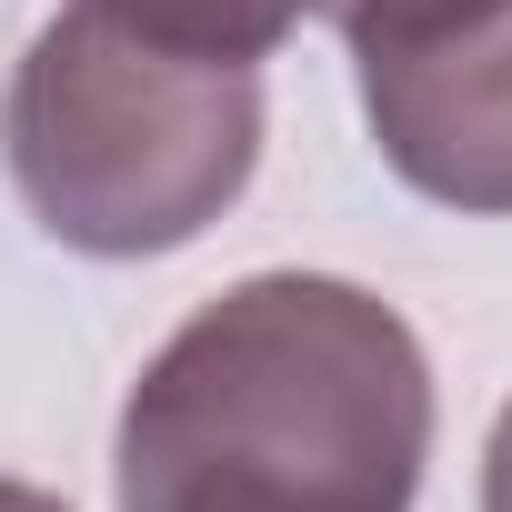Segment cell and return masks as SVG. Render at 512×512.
<instances>
[{
	"instance_id": "obj_6",
	"label": "cell",
	"mask_w": 512,
	"mask_h": 512,
	"mask_svg": "<svg viewBox=\"0 0 512 512\" xmlns=\"http://www.w3.org/2000/svg\"><path fill=\"white\" fill-rule=\"evenodd\" d=\"M482 512H512V402H502V422L482 442Z\"/></svg>"
},
{
	"instance_id": "obj_3",
	"label": "cell",
	"mask_w": 512,
	"mask_h": 512,
	"mask_svg": "<svg viewBox=\"0 0 512 512\" xmlns=\"http://www.w3.org/2000/svg\"><path fill=\"white\" fill-rule=\"evenodd\" d=\"M362 111L382 161L442 211H512V0H482L452 31L362 51Z\"/></svg>"
},
{
	"instance_id": "obj_5",
	"label": "cell",
	"mask_w": 512,
	"mask_h": 512,
	"mask_svg": "<svg viewBox=\"0 0 512 512\" xmlns=\"http://www.w3.org/2000/svg\"><path fill=\"white\" fill-rule=\"evenodd\" d=\"M302 11L332 21V31L352 41V61H362V51H402V41L452 31L462 11H482V0H302Z\"/></svg>"
},
{
	"instance_id": "obj_2",
	"label": "cell",
	"mask_w": 512,
	"mask_h": 512,
	"mask_svg": "<svg viewBox=\"0 0 512 512\" xmlns=\"http://www.w3.org/2000/svg\"><path fill=\"white\" fill-rule=\"evenodd\" d=\"M0 161L61 251H181L251 191L262 61H211L71 0L0 91Z\"/></svg>"
},
{
	"instance_id": "obj_1",
	"label": "cell",
	"mask_w": 512,
	"mask_h": 512,
	"mask_svg": "<svg viewBox=\"0 0 512 512\" xmlns=\"http://www.w3.org/2000/svg\"><path fill=\"white\" fill-rule=\"evenodd\" d=\"M432 362L332 272H251L201 302L121 402V512H412Z\"/></svg>"
},
{
	"instance_id": "obj_4",
	"label": "cell",
	"mask_w": 512,
	"mask_h": 512,
	"mask_svg": "<svg viewBox=\"0 0 512 512\" xmlns=\"http://www.w3.org/2000/svg\"><path fill=\"white\" fill-rule=\"evenodd\" d=\"M81 11H111L151 41L211 51V61H272L282 31L302 21V0H81Z\"/></svg>"
},
{
	"instance_id": "obj_7",
	"label": "cell",
	"mask_w": 512,
	"mask_h": 512,
	"mask_svg": "<svg viewBox=\"0 0 512 512\" xmlns=\"http://www.w3.org/2000/svg\"><path fill=\"white\" fill-rule=\"evenodd\" d=\"M0 512H71V502H51V492H31V482H0Z\"/></svg>"
}]
</instances>
